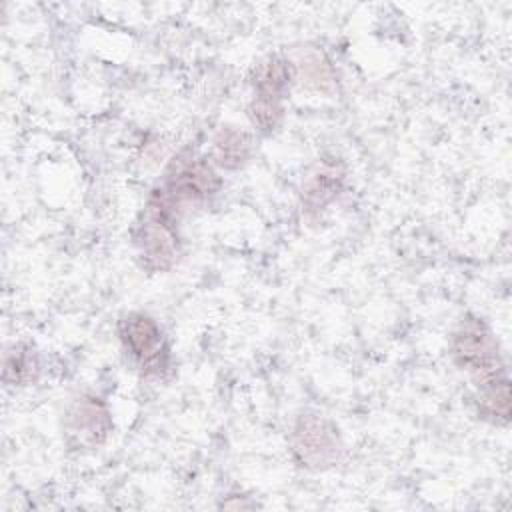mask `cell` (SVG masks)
I'll list each match as a JSON object with an SVG mask.
<instances>
[{
    "label": "cell",
    "mask_w": 512,
    "mask_h": 512,
    "mask_svg": "<svg viewBox=\"0 0 512 512\" xmlns=\"http://www.w3.org/2000/svg\"><path fill=\"white\" fill-rule=\"evenodd\" d=\"M452 358L458 366L476 374L498 366V350L492 334L480 320H466L452 338Z\"/></svg>",
    "instance_id": "cell-4"
},
{
    "label": "cell",
    "mask_w": 512,
    "mask_h": 512,
    "mask_svg": "<svg viewBox=\"0 0 512 512\" xmlns=\"http://www.w3.org/2000/svg\"><path fill=\"white\" fill-rule=\"evenodd\" d=\"M248 116L254 122V126H258L260 130H272L280 122L282 106H280V102L254 98L248 108Z\"/></svg>",
    "instance_id": "cell-11"
},
{
    "label": "cell",
    "mask_w": 512,
    "mask_h": 512,
    "mask_svg": "<svg viewBox=\"0 0 512 512\" xmlns=\"http://www.w3.org/2000/svg\"><path fill=\"white\" fill-rule=\"evenodd\" d=\"M342 172L336 164H322L316 168L314 174L308 176L304 184V202L310 210H320L324 204H328L332 198H336L340 186H342Z\"/></svg>",
    "instance_id": "cell-8"
},
{
    "label": "cell",
    "mask_w": 512,
    "mask_h": 512,
    "mask_svg": "<svg viewBox=\"0 0 512 512\" xmlns=\"http://www.w3.org/2000/svg\"><path fill=\"white\" fill-rule=\"evenodd\" d=\"M120 338L132 358L146 374H160L168 368V348L156 320L132 312L120 322Z\"/></svg>",
    "instance_id": "cell-1"
},
{
    "label": "cell",
    "mask_w": 512,
    "mask_h": 512,
    "mask_svg": "<svg viewBox=\"0 0 512 512\" xmlns=\"http://www.w3.org/2000/svg\"><path fill=\"white\" fill-rule=\"evenodd\" d=\"M38 372L36 354L30 348L14 346L4 356V382L6 384H26Z\"/></svg>",
    "instance_id": "cell-10"
},
{
    "label": "cell",
    "mask_w": 512,
    "mask_h": 512,
    "mask_svg": "<svg viewBox=\"0 0 512 512\" xmlns=\"http://www.w3.org/2000/svg\"><path fill=\"white\" fill-rule=\"evenodd\" d=\"M110 414L106 406L92 396L80 398L68 414V434L80 446H96L110 432Z\"/></svg>",
    "instance_id": "cell-5"
},
{
    "label": "cell",
    "mask_w": 512,
    "mask_h": 512,
    "mask_svg": "<svg viewBox=\"0 0 512 512\" xmlns=\"http://www.w3.org/2000/svg\"><path fill=\"white\" fill-rule=\"evenodd\" d=\"M340 438L330 422L318 416L300 420L292 434V452L304 466H328L338 460Z\"/></svg>",
    "instance_id": "cell-3"
},
{
    "label": "cell",
    "mask_w": 512,
    "mask_h": 512,
    "mask_svg": "<svg viewBox=\"0 0 512 512\" xmlns=\"http://www.w3.org/2000/svg\"><path fill=\"white\" fill-rule=\"evenodd\" d=\"M476 388H478V406L486 416L494 420H508L510 410V396H508V380L500 366H494L486 372L476 374Z\"/></svg>",
    "instance_id": "cell-6"
},
{
    "label": "cell",
    "mask_w": 512,
    "mask_h": 512,
    "mask_svg": "<svg viewBox=\"0 0 512 512\" xmlns=\"http://www.w3.org/2000/svg\"><path fill=\"white\" fill-rule=\"evenodd\" d=\"M218 186L220 180L210 164L204 158L186 154L172 162L162 190L178 206L180 202L206 200L218 190Z\"/></svg>",
    "instance_id": "cell-2"
},
{
    "label": "cell",
    "mask_w": 512,
    "mask_h": 512,
    "mask_svg": "<svg viewBox=\"0 0 512 512\" xmlns=\"http://www.w3.org/2000/svg\"><path fill=\"white\" fill-rule=\"evenodd\" d=\"M252 154V138L236 128H224L214 138L216 164L228 170H236L248 162Z\"/></svg>",
    "instance_id": "cell-9"
},
{
    "label": "cell",
    "mask_w": 512,
    "mask_h": 512,
    "mask_svg": "<svg viewBox=\"0 0 512 512\" xmlns=\"http://www.w3.org/2000/svg\"><path fill=\"white\" fill-rule=\"evenodd\" d=\"M254 98L280 102L290 86V68L280 58H268L254 68Z\"/></svg>",
    "instance_id": "cell-7"
}]
</instances>
